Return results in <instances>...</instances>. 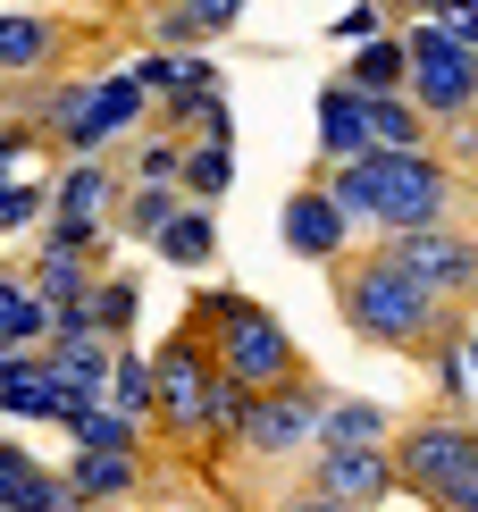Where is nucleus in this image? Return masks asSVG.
<instances>
[{
    "instance_id": "obj_14",
    "label": "nucleus",
    "mask_w": 478,
    "mask_h": 512,
    "mask_svg": "<svg viewBox=\"0 0 478 512\" xmlns=\"http://www.w3.org/2000/svg\"><path fill=\"white\" fill-rule=\"evenodd\" d=\"M68 479H76L84 512L135 504V496H143V454H118V445H76V454H68Z\"/></svg>"
},
{
    "instance_id": "obj_8",
    "label": "nucleus",
    "mask_w": 478,
    "mask_h": 512,
    "mask_svg": "<svg viewBox=\"0 0 478 512\" xmlns=\"http://www.w3.org/2000/svg\"><path fill=\"white\" fill-rule=\"evenodd\" d=\"M386 244V261L411 269L428 294H445V303H462L478 311V236L462 219H445V227H411V236H378Z\"/></svg>"
},
{
    "instance_id": "obj_12",
    "label": "nucleus",
    "mask_w": 478,
    "mask_h": 512,
    "mask_svg": "<svg viewBox=\"0 0 478 512\" xmlns=\"http://www.w3.org/2000/svg\"><path fill=\"white\" fill-rule=\"evenodd\" d=\"M118 194H126V177L110 160H68L59 168V185H51V219H68V227H84V236H118Z\"/></svg>"
},
{
    "instance_id": "obj_20",
    "label": "nucleus",
    "mask_w": 478,
    "mask_h": 512,
    "mask_svg": "<svg viewBox=\"0 0 478 512\" xmlns=\"http://www.w3.org/2000/svg\"><path fill=\"white\" fill-rule=\"evenodd\" d=\"M151 252L177 261V269H210V261H219V219H210V202H185L177 219L160 227V244H151Z\"/></svg>"
},
{
    "instance_id": "obj_15",
    "label": "nucleus",
    "mask_w": 478,
    "mask_h": 512,
    "mask_svg": "<svg viewBox=\"0 0 478 512\" xmlns=\"http://www.w3.org/2000/svg\"><path fill=\"white\" fill-rule=\"evenodd\" d=\"M59 51H68L59 17H42V9H0V76H51Z\"/></svg>"
},
{
    "instance_id": "obj_41",
    "label": "nucleus",
    "mask_w": 478,
    "mask_h": 512,
    "mask_svg": "<svg viewBox=\"0 0 478 512\" xmlns=\"http://www.w3.org/2000/svg\"><path fill=\"white\" fill-rule=\"evenodd\" d=\"M0 118H9V101H0Z\"/></svg>"
},
{
    "instance_id": "obj_31",
    "label": "nucleus",
    "mask_w": 478,
    "mask_h": 512,
    "mask_svg": "<svg viewBox=\"0 0 478 512\" xmlns=\"http://www.w3.org/2000/svg\"><path fill=\"white\" fill-rule=\"evenodd\" d=\"M151 42H160V51H202L210 26L185 9V0H168V9H151Z\"/></svg>"
},
{
    "instance_id": "obj_16",
    "label": "nucleus",
    "mask_w": 478,
    "mask_h": 512,
    "mask_svg": "<svg viewBox=\"0 0 478 512\" xmlns=\"http://www.w3.org/2000/svg\"><path fill=\"white\" fill-rule=\"evenodd\" d=\"M118 345H126V336H101V328H84V336H51V370L68 378V387H84V395H110Z\"/></svg>"
},
{
    "instance_id": "obj_21",
    "label": "nucleus",
    "mask_w": 478,
    "mask_h": 512,
    "mask_svg": "<svg viewBox=\"0 0 478 512\" xmlns=\"http://www.w3.org/2000/svg\"><path fill=\"white\" fill-rule=\"evenodd\" d=\"M0 345H51V303L17 269H0Z\"/></svg>"
},
{
    "instance_id": "obj_5",
    "label": "nucleus",
    "mask_w": 478,
    "mask_h": 512,
    "mask_svg": "<svg viewBox=\"0 0 478 512\" xmlns=\"http://www.w3.org/2000/svg\"><path fill=\"white\" fill-rule=\"evenodd\" d=\"M151 378H160V395H151V429L177 437V454H185V445H202L210 378H219V361H210V336L177 319V328H168V345L151 353Z\"/></svg>"
},
{
    "instance_id": "obj_4",
    "label": "nucleus",
    "mask_w": 478,
    "mask_h": 512,
    "mask_svg": "<svg viewBox=\"0 0 478 512\" xmlns=\"http://www.w3.org/2000/svg\"><path fill=\"white\" fill-rule=\"evenodd\" d=\"M395 479L428 512H478V420L470 412H411L395 429Z\"/></svg>"
},
{
    "instance_id": "obj_22",
    "label": "nucleus",
    "mask_w": 478,
    "mask_h": 512,
    "mask_svg": "<svg viewBox=\"0 0 478 512\" xmlns=\"http://www.w3.org/2000/svg\"><path fill=\"white\" fill-rule=\"evenodd\" d=\"M177 210H185V185H126L110 227H118V236H135V244H160V227L177 219Z\"/></svg>"
},
{
    "instance_id": "obj_13",
    "label": "nucleus",
    "mask_w": 478,
    "mask_h": 512,
    "mask_svg": "<svg viewBox=\"0 0 478 512\" xmlns=\"http://www.w3.org/2000/svg\"><path fill=\"white\" fill-rule=\"evenodd\" d=\"M311 118H319V160H328V168L378 152V135H369V93H361V84H344V76H336V84H319Z\"/></svg>"
},
{
    "instance_id": "obj_7",
    "label": "nucleus",
    "mask_w": 478,
    "mask_h": 512,
    "mask_svg": "<svg viewBox=\"0 0 478 512\" xmlns=\"http://www.w3.org/2000/svg\"><path fill=\"white\" fill-rule=\"evenodd\" d=\"M210 361H219L227 378H244L252 395L294 387V378H302V345L277 328V311H260V303H244L235 319H219V328H210Z\"/></svg>"
},
{
    "instance_id": "obj_33",
    "label": "nucleus",
    "mask_w": 478,
    "mask_h": 512,
    "mask_svg": "<svg viewBox=\"0 0 478 512\" xmlns=\"http://www.w3.org/2000/svg\"><path fill=\"white\" fill-rule=\"evenodd\" d=\"M328 34L344 42V51H353V42H369V34H386V0H353V9H344Z\"/></svg>"
},
{
    "instance_id": "obj_40",
    "label": "nucleus",
    "mask_w": 478,
    "mask_h": 512,
    "mask_svg": "<svg viewBox=\"0 0 478 512\" xmlns=\"http://www.w3.org/2000/svg\"><path fill=\"white\" fill-rule=\"evenodd\" d=\"M0 101H9V84H0Z\"/></svg>"
},
{
    "instance_id": "obj_6",
    "label": "nucleus",
    "mask_w": 478,
    "mask_h": 512,
    "mask_svg": "<svg viewBox=\"0 0 478 512\" xmlns=\"http://www.w3.org/2000/svg\"><path fill=\"white\" fill-rule=\"evenodd\" d=\"M411 84L403 93L420 101L437 126H453V118H478V51H462L453 34H437V17H411Z\"/></svg>"
},
{
    "instance_id": "obj_26",
    "label": "nucleus",
    "mask_w": 478,
    "mask_h": 512,
    "mask_svg": "<svg viewBox=\"0 0 478 512\" xmlns=\"http://www.w3.org/2000/svg\"><path fill=\"white\" fill-rule=\"evenodd\" d=\"M34 294L42 303H76V294H93V277H101V261H84V252H34Z\"/></svg>"
},
{
    "instance_id": "obj_23",
    "label": "nucleus",
    "mask_w": 478,
    "mask_h": 512,
    "mask_svg": "<svg viewBox=\"0 0 478 512\" xmlns=\"http://www.w3.org/2000/svg\"><path fill=\"white\" fill-rule=\"evenodd\" d=\"M9 512H84V496H76V479H68V471H51V462H17V479H9Z\"/></svg>"
},
{
    "instance_id": "obj_27",
    "label": "nucleus",
    "mask_w": 478,
    "mask_h": 512,
    "mask_svg": "<svg viewBox=\"0 0 478 512\" xmlns=\"http://www.w3.org/2000/svg\"><path fill=\"white\" fill-rule=\"evenodd\" d=\"M227 185H235V143H185V202L219 210Z\"/></svg>"
},
{
    "instance_id": "obj_25",
    "label": "nucleus",
    "mask_w": 478,
    "mask_h": 512,
    "mask_svg": "<svg viewBox=\"0 0 478 512\" xmlns=\"http://www.w3.org/2000/svg\"><path fill=\"white\" fill-rule=\"evenodd\" d=\"M84 303H93V328H101V336H135V319H143V286H135L126 269H101Z\"/></svg>"
},
{
    "instance_id": "obj_29",
    "label": "nucleus",
    "mask_w": 478,
    "mask_h": 512,
    "mask_svg": "<svg viewBox=\"0 0 478 512\" xmlns=\"http://www.w3.org/2000/svg\"><path fill=\"white\" fill-rule=\"evenodd\" d=\"M151 395H160V378H151V353L118 345V370H110V403H118V412H135V420H151Z\"/></svg>"
},
{
    "instance_id": "obj_32",
    "label": "nucleus",
    "mask_w": 478,
    "mask_h": 512,
    "mask_svg": "<svg viewBox=\"0 0 478 512\" xmlns=\"http://www.w3.org/2000/svg\"><path fill=\"white\" fill-rule=\"evenodd\" d=\"M177 135H185V143H235V110H227V93H210L202 110L177 126Z\"/></svg>"
},
{
    "instance_id": "obj_17",
    "label": "nucleus",
    "mask_w": 478,
    "mask_h": 512,
    "mask_svg": "<svg viewBox=\"0 0 478 512\" xmlns=\"http://www.w3.org/2000/svg\"><path fill=\"white\" fill-rule=\"evenodd\" d=\"M369 135H378V152H437V118L411 93H369Z\"/></svg>"
},
{
    "instance_id": "obj_2",
    "label": "nucleus",
    "mask_w": 478,
    "mask_h": 512,
    "mask_svg": "<svg viewBox=\"0 0 478 512\" xmlns=\"http://www.w3.org/2000/svg\"><path fill=\"white\" fill-rule=\"evenodd\" d=\"M328 194L369 236H411V227H445L470 210V168H453L445 152H369L328 168Z\"/></svg>"
},
{
    "instance_id": "obj_3",
    "label": "nucleus",
    "mask_w": 478,
    "mask_h": 512,
    "mask_svg": "<svg viewBox=\"0 0 478 512\" xmlns=\"http://www.w3.org/2000/svg\"><path fill=\"white\" fill-rule=\"evenodd\" d=\"M26 118L42 126V143H59L68 160H93V152H110L118 135H135V126L151 118V84L135 68H118V76H68V84H51Z\"/></svg>"
},
{
    "instance_id": "obj_30",
    "label": "nucleus",
    "mask_w": 478,
    "mask_h": 512,
    "mask_svg": "<svg viewBox=\"0 0 478 512\" xmlns=\"http://www.w3.org/2000/svg\"><path fill=\"white\" fill-rule=\"evenodd\" d=\"M42 210H51V185H0V236H26V227H42Z\"/></svg>"
},
{
    "instance_id": "obj_9",
    "label": "nucleus",
    "mask_w": 478,
    "mask_h": 512,
    "mask_svg": "<svg viewBox=\"0 0 478 512\" xmlns=\"http://www.w3.org/2000/svg\"><path fill=\"white\" fill-rule=\"evenodd\" d=\"M319 412H328V387H311V370H302L294 387L252 395L244 454H252V462H286V454H302V445H319Z\"/></svg>"
},
{
    "instance_id": "obj_36",
    "label": "nucleus",
    "mask_w": 478,
    "mask_h": 512,
    "mask_svg": "<svg viewBox=\"0 0 478 512\" xmlns=\"http://www.w3.org/2000/svg\"><path fill=\"white\" fill-rule=\"evenodd\" d=\"M277 512H353V504H336V496H328V487H311V479H302V487H294V496H286V504H277Z\"/></svg>"
},
{
    "instance_id": "obj_34",
    "label": "nucleus",
    "mask_w": 478,
    "mask_h": 512,
    "mask_svg": "<svg viewBox=\"0 0 478 512\" xmlns=\"http://www.w3.org/2000/svg\"><path fill=\"white\" fill-rule=\"evenodd\" d=\"M437 34H453L462 51H478V0H445V9H437Z\"/></svg>"
},
{
    "instance_id": "obj_35",
    "label": "nucleus",
    "mask_w": 478,
    "mask_h": 512,
    "mask_svg": "<svg viewBox=\"0 0 478 512\" xmlns=\"http://www.w3.org/2000/svg\"><path fill=\"white\" fill-rule=\"evenodd\" d=\"M185 9H193V17L210 26V42H219V34L235 26V17H252V0H185Z\"/></svg>"
},
{
    "instance_id": "obj_39",
    "label": "nucleus",
    "mask_w": 478,
    "mask_h": 512,
    "mask_svg": "<svg viewBox=\"0 0 478 512\" xmlns=\"http://www.w3.org/2000/svg\"><path fill=\"white\" fill-rule=\"evenodd\" d=\"M462 361H470V387H478V336H462Z\"/></svg>"
},
{
    "instance_id": "obj_10",
    "label": "nucleus",
    "mask_w": 478,
    "mask_h": 512,
    "mask_svg": "<svg viewBox=\"0 0 478 512\" xmlns=\"http://www.w3.org/2000/svg\"><path fill=\"white\" fill-rule=\"evenodd\" d=\"M311 487H328L336 504H386V496H403V479H395V445H311Z\"/></svg>"
},
{
    "instance_id": "obj_37",
    "label": "nucleus",
    "mask_w": 478,
    "mask_h": 512,
    "mask_svg": "<svg viewBox=\"0 0 478 512\" xmlns=\"http://www.w3.org/2000/svg\"><path fill=\"white\" fill-rule=\"evenodd\" d=\"M17 462H34V454H26L17 437H0V512H9V479H17Z\"/></svg>"
},
{
    "instance_id": "obj_28",
    "label": "nucleus",
    "mask_w": 478,
    "mask_h": 512,
    "mask_svg": "<svg viewBox=\"0 0 478 512\" xmlns=\"http://www.w3.org/2000/svg\"><path fill=\"white\" fill-rule=\"evenodd\" d=\"M126 185H185V135H135L126 143Z\"/></svg>"
},
{
    "instance_id": "obj_1",
    "label": "nucleus",
    "mask_w": 478,
    "mask_h": 512,
    "mask_svg": "<svg viewBox=\"0 0 478 512\" xmlns=\"http://www.w3.org/2000/svg\"><path fill=\"white\" fill-rule=\"evenodd\" d=\"M336 311H344V328H353L369 353H420L428 361V353H445V345L470 336V311L445 303V294H428L411 269H395L386 244L336 261Z\"/></svg>"
},
{
    "instance_id": "obj_11",
    "label": "nucleus",
    "mask_w": 478,
    "mask_h": 512,
    "mask_svg": "<svg viewBox=\"0 0 478 512\" xmlns=\"http://www.w3.org/2000/svg\"><path fill=\"white\" fill-rule=\"evenodd\" d=\"M277 244L294 252V261H344V244H353V219H344V202L328 194V185H294L286 194V210H277Z\"/></svg>"
},
{
    "instance_id": "obj_24",
    "label": "nucleus",
    "mask_w": 478,
    "mask_h": 512,
    "mask_svg": "<svg viewBox=\"0 0 478 512\" xmlns=\"http://www.w3.org/2000/svg\"><path fill=\"white\" fill-rule=\"evenodd\" d=\"M143 429H151V420L118 412L110 395H93V403H84V412L68 420V437H76V445H118V454H143Z\"/></svg>"
},
{
    "instance_id": "obj_18",
    "label": "nucleus",
    "mask_w": 478,
    "mask_h": 512,
    "mask_svg": "<svg viewBox=\"0 0 478 512\" xmlns=\"http://www.w3.org/2000/svg\"><path fill=\"white\" fill-rule=\"evenodd\" d=\"M344 84H361V93H403L411 84V42L386 26V34H369L353 42V59H344Z\"/></svg>"
},
{
    "instance_id": "obj_38",
    "label": "nucleus",
    "mask_w": 478,
    "mask_h": 512,
    "mask_svg": "<svg viewBox=\"0 0 478 512\" xmlns=\"http://www.w3.org/2000/svg\"><path fill=\"white\" fill-rule=\"evenodd\" d=\"M386 9H403V17H437L445 0H386Z\"/></svg>"
},
{
    "instance_id": "obj_19",
    "label": "nucleus",
    "mask_w": 478,
    "mask_h": 512,
    "mask_svg": "<svg viewBox=\"0 0 478 512\" xmlns=\"http://www.w3.org/2000/svg\"><path fill=\"white\" fill-rule=\"evenodd\" d=\"M319 445H395V412L369 395H328L319 412Z\"/></svg>"
}]
</instances>
